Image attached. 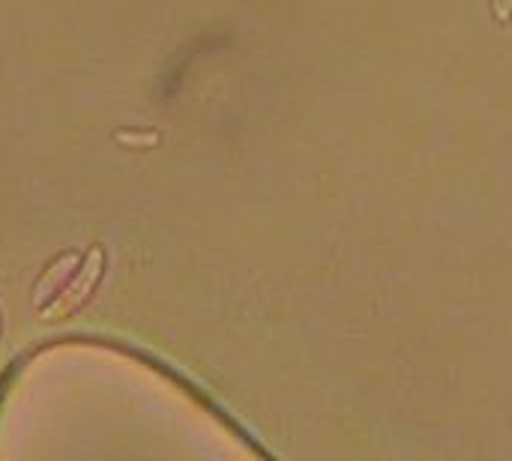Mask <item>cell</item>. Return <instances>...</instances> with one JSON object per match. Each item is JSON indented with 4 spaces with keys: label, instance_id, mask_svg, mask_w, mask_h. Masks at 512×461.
Instances as JSON below:
<instances>
[{
    "label": "cell",
    "instance_id": "cell-1",
    "mask_svg": "<svg viewBox=\"0 0 512 461\" xmlns=\"http://www.w3.org/2000/svg\"><path fill=\"white\" fill-rule=\"evenodd\" d=\"M102 270H105V252L99 246H93L87 255H84V264L75 267V273L69 276V282L51 297V303L42 309V318L45 321H60V318H69L81 303H87V297L93 294L96 282L102 279Z\"/></svg>",
    "mask_w": 512,
    "mask_h": 461
},
{
    "label": "cell",
    "instance_id": "cell-2",
    "mask_svg": "<svg viewBox=\"0 0 512 461\" xmlns=\"http://www.w3.org/2000/svg\"><path fill=\"white\" fill-rule=\"evenodd\" d=\"M78 264H81V255H75V252H63L60 258H54L51 267L42 273V279L33 288V303L42 306V300H51L63 288V282H69V276Z\"/></svg>",
    "mask_w": 512,
    "mask_h": 461
}]
</instances>
